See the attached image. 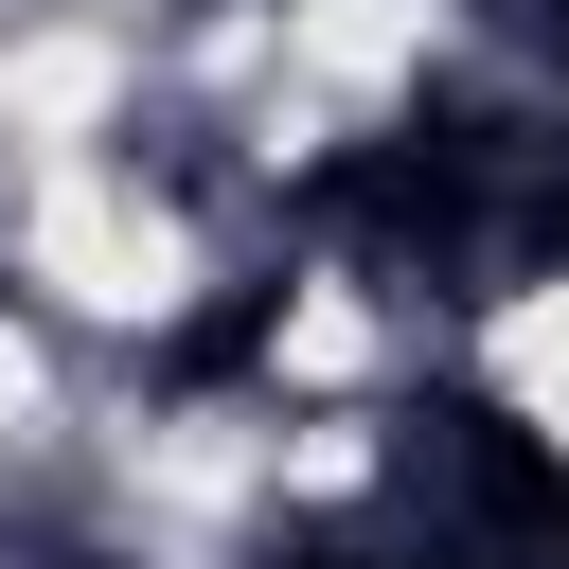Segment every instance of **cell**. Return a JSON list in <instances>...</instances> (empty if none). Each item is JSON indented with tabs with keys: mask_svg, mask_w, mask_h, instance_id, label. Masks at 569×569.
I'll return each instance as SVG.
<instances>
[{
	"mask_svg": "<svg viewBox=\"0 0 569 569\" xmlns=\"http://www.w3.org/2000/svg\"><path fill=\"white\" fill-rule=\"evenodd\" d=\"M302 213H320L338 249L409 267V284H462L480 249H516V142H498L480 107H409V124L338 142V160L302 178Z\"/></svg>",
	"mask_w": 569,
	"mask_h": 569,
	"instance_id": "1",
	"label": "cell"
},
{
	"mask_svg": "<svg viewBox=\"0 0 569 569\" xmlns=\"http://www.w3.org/2000/svg\"><path fill=\"white\" fill-rule=\"evenodd\" d=\"M391 516L445 569H533V551H569V445L498 391H409L391 409Z\"/></svg>",
	"mask_w": 569,
	"mask_h": 569,
	"instance_id": "2",
	"label": "cell"
},
{
	"mask_svg": "<svg viewBox=\"0 0 569 569\" xmlns=\"http://www.w3.org/2000/svg\"><path fill=\"white\" fill-rule=\"evenodd\" d=\"M267 338H284V284H249V302H213V320H178V338H160V391H231V373H249Z\"/></svg>",
	"mask_w": 569,
	"mask_h": 569,
	"instance_id": "3",
	"label": "cell"
},
{
	"mask_svg": "<svg viewBox=\"0 0 569 569\" xmlns=\"http://www.w3.org/2000/svg\"><path fill=\"white\" fill-rule=\"evenodd\" d=\"M267 569H445V551H427L409 516H320V533H284Z\"/></svg>",
	"mask_w": 569,
	"mask_h": 569,
	"instance_id": "4",
	"label": "cell"
},
{
	"mask_svg": "<svg viewBox=\"0 0 569 569\" xmlns=\"http://www.w3.org/2000/svg\"><path fill=\"white\" fill-rule=\"evenodd\" d=\"M516 249H533V267H569V124H551V142H516Z\"/></svg>",
	"mask_w": 569,
	"mask_h": 569,
	"instance_id": "5",
	"label": "cell"
},
{
	"mask_svg": "<svg viewBox=\"0 0 569 569\" xmlns=\"http://www.w3.org/2000/svg\"><path fill=\"white\" fill-rule=\"evenodd\" d=\"M533 36H551V71H569V0H533Z\"/></svg>",
	"mask_w": 569,
	"mask_h": 569,
	"instance_id": "6",
	"label": "cell"
},
{
	"mask_svg": "<svg viewBox=\"0 0 569 569\" xmlns=\"http://www.w3.org/2000/svg\"><path fill=\"white\" fill-rule=\"evenodd\" d=\"M533 569H569V551H533Z\"/></svg>",
	"mask_w": 569,
	"mask_h": 569,
	"instance_id": "7",
	"label": "cell"
}]
</instances>
